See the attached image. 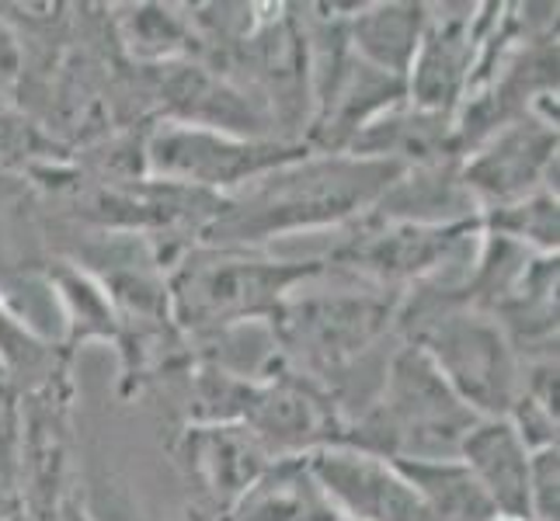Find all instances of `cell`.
Masks as SVG:
<instances>
[{
	"label": "cell",
	"mask_w": 560,
	"mask_h": 521,
	"mask_svg": "<svg viewBox=\"0 0 560 521\" xmlns=\"http://www.w3.org/2000/svg\"><path fill=\"white\" fill-rule=\"evenodd\" d=\"M404 170L394 161L311 150L223 196L199 244L261 250L279 237L352 226L376 209Z\"/></svg>",
	"instance_id": "cell-1"
},
{
	"label": "cell",
	"mask_w": 560,
	"mask_h": 521,
	"mask_svg": "<svg viewBox=\"0 0 560 521\" xmlns=\"http://www.w3.org/2000/svg\"><path fill=\"white\" fill-rule=\"evenodd\" d=\"M324 272V258L289 261L247 247L196 244L167 268L171 317L191 344H199L244 323H268L300 285Z\"/></svg>",
	"instance_id": "cell-2"
},
{
	"label": "cell",
	"mask_w": 560,
	"mask_h": 521,
	"mask_svg": "<svg viewBox=\"0 0 560 521\" xmlns=\"http://www.w3.org/2000/svg\"><path fill=\"white\" fill-rule=\"evenodd\" d=\"M394 334L418 344L477 417L512 414L523 386V358L494 317L456 303L435 282H421L404 293Z\"/></svg>",
	"instance_id": "cell-3"
},
{
	"label": "cell",
	"mask_w": 560,
	"mask_h": 521,
	"mask_svg": "<svg viewBox=\"0 0 560 521\" xmlns=\"http://www.w3.org/2000/svg\"><path fill=\"white\" fill-rule=\"evenodd\" d=\"M480 417L439 376L418 344L404 341L390 355L380 390L349 417L341 446L383 459H456Z\"/></svg>",
	"instance_id": "cell-4"
},
{
	"label": "cell",
	"mask_w": 560,
	"mask_h": 521,
	"mask_svg": "<svg viewBox=\"0 0 560 521\" xmlns=\"http://www.w3.org/2000/svg\"><path fill=\"white\" fill-rule=\"evenodd\" d=\"M404 293L397 288L365 285L345 279L338 288H311L300 285L279 313L268 320L272 334V355L335 390V379L376 347L386 334H394Z\"/></svg>",
	"instance_id": "cell-5"
},
{
	"label": "cell",
	"mask_w": 560,
	"mask_h": 521,
	"mask_svg": "<svg viewBox=\"0 0 560 521\" xmlns=\"http://www.w3.org/2000/svg\"><path fill=\"white\" fill-rule=\"evenodd\" d=\"M480 237V220H450V223H418V220H383L365 212L352 223L331 254H324L327 272H341L380 288H408L432 282L453 272H467Z\"/></svg>",
	"instance_id": "cell-6"
},
{
	"label": "cell",
	"mask_w": 560,
	"mask_h": 521,
	"mask_svg": "<svg viewBox=\"0 0 560 521\" xmlns=\"http://www.w3.org/2000/svg\"><path fill=\"white\" fill-rule=\"evenodd\" d=\"M303 153H311L306 143L234 137V132L161 119L143 137V174L223 199Z\"/></svg>",
	"instance_id": "cell-7"
},
{
	"label": "cell",
	"mask_w": 560,
	"mask_h": 521,
	"mask_svg": "<svg viewBox=\"0 0 560 521\" xmlns=\"http://www.w3.org/2000/svg\"><path fill=\"white\" fill-rule=\"evenodd\" d=\"M73 358L18 390V511L11 521H56L70 494Z\"/></svg>",
	"instance_id": "cell-8"
},
{
	"label": "cell",
	"mask_w": 560,
	"mask_h": 521,
	"mask_svg": "<svg viewBox=\"0 0 560 521\" xmlns=\"http://www.w3.org/2000/svg\"><path fill=\"white\" fill-rule=\"evenodd\" d=\"M459 185L477 212L557 191V111H529L491 132L459 161Z\"/></svg>",
	"instance_id": "cell-9"
},
{
	"label": "cell",
	"mask_w": 560,
	"mask_h": 521,
	"mask_svg": "<svg viewBox=\"0 0 560 521\" xmlns=\"http://www.w3.org/2000/svg\"><path fill=\"white\" fill-rule=\"evenodd\" d=\"M171 452L185 484L196 490L191 511L199 521H226L237 500L276 462L244 424L188 421Z\"/></svg>",
	"instance_id": "cell-10"
},
{
	"label": "cell",
	"mask_w": 560,
	"mask_h": 521,
	"mask_svg": "<svg viewBox=\"0 0 560 521\" xmlns=\"http://www.w3.org/2000/svg\"><path fill=\"white\" fill-rule=\"evenodd\" d=\"M311 473L345 521H432L394 459L331 446L306 455Z\"/></svg>",
	"instance_id": "cell-11"
},
{
	"label": "cell",
	"mask_w": 560,
	"mask_h": 521,
	"mask_svg": "<svg viewBox=\"0 0 560 521\" xmlns=\"http://www.w3.org/2000/svg\"><path fill=\"white\" fill-rule=\"evenodd\" d=\"M480 22H485V8L429 4V22H424L408 81H404L408 84V105L453 119L470 84Z\"/></svg>",
	"instance_id": "cell-12"
},
{
	"label": "cell",
	"mask_w": 560,
	"mask_h": 521,
	"mask_svg": "<svg viewBox=\"0 0 560 521\" xmlns=\"http://www.w3.org/2000/svg\"><path fill=\"white\" fill-rule=\"evenodd\" d=\"M529 446L509 417H480L463 438L456 459L470 470L498 518L533 521L529 508Z\"/></svg>",
	"instance_id": "cell-13"
},
{
	"label": "cell",
	"mask_w": 560,
	"mask_h": 521,
	"mask_svg": "<svg viewBox=\"0 0 560 521\" xmlns=\"http://www.w3.org/2000/svg\"><path fill=\"white\" fill-rule=\"evenodd\" d=\"M226 521H338L306 459H276Z\"/></svg>",
	"instance_id": "cell-14"
},
{
	"label": "cell",
	"mask_w": 560,
	"mask_h": 521,
	"mask_svg": "<svg viewBox=\"0 0 560 521\" xmlns=\"http://www.w3.org/2000/svg\"><path fill=\"white\" fill-rule=\"evenodd\" d=\"M429 4H365L349 11V46L370 67L408 81Z\"/></svg>",
	"instance_id": "cell-15"
},
{
	"label": "cell",
	"mask_w": 560,
	"mask_h": 521,
	"mask_svg": "<svg viewBox=\"0 0 560 521\" xmlns=\"http://www.w3.org/2000/svg\"><path fill=\"white\" fill-rule=\"evenodd\" d=\"M46 282L52 288V296L60 299L63 327H67L60 347L70 358L94 341L115 344V338H119V320H115L112 299L105 293V285L94 279L84 264L52 261L46 268Z\"/></svg>",
	"instance_id": "cell-16"
},
{
	"label": "cell",
	"mask_w": 560,
	"mask_h": 521,
	"mask_svg": "<svg viewBox=\"0 0 560 521\" xmlns=\"http://www.w3.org/2000/svg\"><path fill=\"white\" fill-rule=\"evenodd\" d=\"M397 470L418 490L432 521H494V508L459 459H400Z\"/></svg>",
	"instance_id": "cell-17"
},
{
	"label": "cell",
	"mask_w": 560,
	"mask_h": 521,
	"mask_svg": "<svg viewBox=\"0 0 560 521\" xmlns=\"http://www.w3.org/2000/svg\"><path fill=\"white\" fill-rule=\"evenodd\" d=\"M119 38L143 67L185 63L191 60V52L199 49L196 28H191L188 17L175 14L171 8H158V4L129 8V14L119 25Z\"/></svg>",
	"instance_id": "cell-18"
},
{
	"label": "cell",
	"mask_w": 560,
	"mask_h": 521,
	"mask_svg": "<svg viewBox=\"0 0 560 521\" xmlns=\"http://www.w3.org/2000/svg\"><path fill=\"white\" fill-rule=\"evenodd\" d=\"M480 229L501 240H512L518 247H529L536 254H557V234H560V212H557V191H536L518 202L498 205L477 212Z\"/></svg>",
	"instance_id": "cell-19"
},
{
	"label": "cell",
	"mask_w": 560,
	"mask_h": 521,
	"mask_svg": "<svg viewBox=\"0 0 560 521\" xmlns=\"http://www.w3.org/2000/svg\"><path fill=\"white\" fill-rule=\"evenodd\" d=\"M70 358L60 344L46 341L35 331L25 317L14 310V306L0 296V372L14 386V390H25V386L43 379L56 362Z\"/></svg>",
	"instance_id": "cell-20"
},
{
	"label": "cell",
	"mask_w": 560,
	"mask_h": 521,
	"mask_svg": "<svg viewBox=\"0 0 560 521\" xmlns=\"http://www.w3.org/2000/svg\"><path fill=\"white\" fill-rule=\"evenodd\" d=\"M18 511V390L0 379V521Z\"/></svg>",
	"instance_id": "cell-21"
},
{
	"label": "cell",
	"mask_w": 560,
	"mask_h": 521,
	"mask_svg": "<svg viewBox=\"0 0 560 521\" xmlns=\"http://www.w3.org/2000/svg\"><path fill=\"white\" fill-rule=\"evenodd\" d=\"M557 446L529 455V508L533 521H557Z\"/></svg>",
	"instance_id": "cell-22"
},
{
	"label": "cell",
	"mask_w": 560,
	"mask_h": 521,
	"mask_svg": "<svg viewBox=\"0 0 560 521\" xmlns=\"http://www.w3.org/2000/svg\"><path fill=\"white\" fill-rule=\"evenodd\" d=\"M18 46L14 38L4 32V25H0V84H14L18 81Z\"/></svg>",
	"instance_id": "cell-23"
},
{
	"label": "cell",
	"mask_w": 560,
	"mask_h": 521,
	"mask_svg": "<svg viewBox=\"0 0 560 521\" xmlns=\"http://www.w3.org/2000/svg\"><path fill=\"white\" fill-rule=\"evenodd\" d=\"M56 521H91V514H88L81 497H67V505L60 508V518H56Z\"/></svg>",
	"instance_id": "cell-24"
},
{
	"label": "cell",
	"mask_w": 560,
	"mask_h": 521,
	"mask_svg": "<svg viewBox=\"0 0 560 521\" xmlns=\"http://www.w3.org/2000/svg\"><path fill=\"white\" fill-rule=\"evenodd\" d=\"M0 379H4V372H0Z\"/></svg>",
	"instance_id": "cell-25"
},
{
	"label": "cell",
	"mask_w": 560,
	"mask_h": 521,
	"mask_svg": "<svg viewBox=\"0 0 560 521\" xmlns=\"http://www.w3.org/2000/svg\"><path fill=\"white\" fill-rule=\"evenodd\" d=\"M338 521H345V518H338Z\"/></svg>",
	"instance_id": "cell-26"
}]
</instances>
